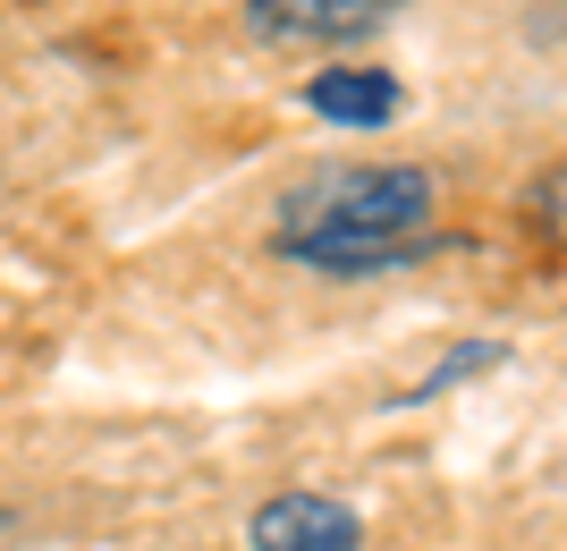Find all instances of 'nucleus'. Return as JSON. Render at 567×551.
I'll return each instance as SVG.
<instances>
[{
  "instance_id": "f257e3e1",
  "label": "nucleus",
  "mask_w": 567,
  "mask_h": 551,
  "mask_svg": "<svg viewBox=\"0 0 567 551\" xmlns=\"http://www.w3.org/2000/svg\"><path fill=\"white\" fill-rule=\"evenodd\" d=\"M441 178L424 162H331L271 204V255L313 280H381L441 255Z\"/></svg>"
},
{
  "instance_id": "f03ea898",
  "label": "nucleus",
  "mask_w": 567,
  "mask_h": 551,
  "mask_svg": "<svg viewBox=\"0 0 567 551\" xmlns=\"http://www.w3.org/2000/svg\"><path fill=\"white\" fill-rule=\"evenodd\" d=\"M246 551H364V518L331 492H271L246 518Z\"/></svg>"
},
{
  "instance_id": "7ed1b4c3",
  "label": "nucleus",
  "mask_w": 567,
  "mask_h": 551,
  "mask_svg": "<svg viewBox=\"0 0 567 551\" xmlns=\"http://www.w3.org/2000/svg\"><path fill=\"white\" fill-rule=\"evenodd\" d=\"M406 0H246V25L262 43H364L399 18Z\"/></svg>"
},
{
  "instance_id": "20e7f679",
  "label": "nucleus",
  "mask_w": 567,
  "mask_h": 551,
  "mask_svg": "<svg viewBox=\"0 0 567 551\" xmlns=\"http://www.w3.org/2000/svg\"><path fill=\"white\" fill-rule=\"evenodd\" d=\"M306 111L331 127H355V136H373V127H390L406 111V85L390 69H373V60H331V69L306 76Z\"/></svg>"
},
{
  "instance_id": "39448f33",
  "label": "nucleus",
  "mask_w": 567,
  "mask_h": 551,
  "mask_svg": "<svg viewBox=\"0 0 567 551\" xmlns=\"http://www.w3.org/2000/svg\"><path fill=\"white\" fill-rule=\"evenodd\" d=\"M499 365H508V339H457V348L432 365V374H415V382L399 390V408H424V399H441V390L474 382V374H499Z\"/></svg>"
},
{
  "instance_id": "423d86ee",
  "label": "nucleus",
  "mask_w": 567,
  "mask_h": 551,
  "mask_svg": "<svg viewBox=\"0 0 567 551\" xmlns=\"http://www.w3.org/2000/svg\"><path fill=\"white\" fill-rule=\"evenodd\" d=\"M525 229H543V238H567V162L543 170L534 187H525Z\"/></svg>"
}]
</instances>
